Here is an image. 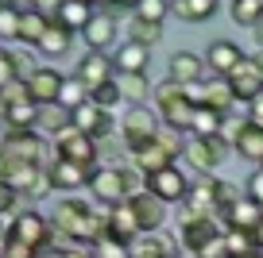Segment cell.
Here are the masks:
<instances>
[{"mask_svg":"<svg viewBox=\"0 0 263 258\" xmlns=\"http://www.w3.org/2000/svg\"><path fill=\"white\" fill-rule=\"evenodd\" d=\"M105 212H108V208H101V204H93V201L70 197V201H62V204L54 208L50 224H54L58 239H70V243H82V247H93V243L108 231Z\"/></svg>","mask_w":263,"mask_h":258,"instance_id":"1","label":"cell"},{"mask_svg":"<svg viewBox=\"0 0 263 258\" xmlns=\"http://www.w3.org/2000/svg\"><path fill=\"white\" fill-rule=\"evenodd\" d=\"M89 197L93 204H101V208H112V204H124L132 197V174L124 166H93L89 174Z\"/></svg>","mask_w":263,"mask_h":258,"instance_id":"2","label":"cell"},{"mask_svg":"<svg viewBox=\"0 0 263 258\" xmlns=\"http://www.w3.org/2000/svg\"><path fill=\"white\" fill-rule=\"evenodd\" d=\"M182 146H186V143L178 139V131H163V127H159V135L151 139L147 146L132 150L128 158H132V166L140 169V174H155V169H163V166H178Z\"/></svg>","mask_w":263,"mask_h":258,"instance_id":"3","label":"cell"},{"mask_svg":"<svg viewBox=\"0 0 263 258\" xmlns=\"http://www.w3.org/2000/svg\"><path fill=\"white\" fill-rule=\"evenodd\" d=\"M155 100H159V120L166 123V131H178V135H190V127H194V104L186 100V93H182V85H174L171 77L163 81L155 89Z\"/></svg>","mask_w":263,"mask_h":258,"instance_id":"4","label":"cell"},{"mask_svg":"<svg viewBox=\"0 0 263 258\" xmlns=\"http://www.w3.org/2000/svg\"><path fill=\"white\" fill-rule=\"evenodd\" d=\"M159 135V112L147 104H128V112H124L120 120V143L124 150H140V146H147L151 139Z\"/></svg>","mask_w":263,"mask_h":258,"instance_id":"5","label":"cell"},{"mask_svg":"<svg viewBox=\"0 0 263 258\" xmlns=\"http://www.w3.org/2000/svg\"><path fill=\"white\" fill-rule=\"evenodd\" d=\"M0 150H8V154L31 162V166H43V169L50 166V158H47V154H50V143H47L35 127H4Z\"/></svg>","mask_w":263,"mask_h":258,"instance_id":"6","label":"cell"},{"mask_svg":"<svg viewBox=\"0 0 263 258\" xmlns=\"http://www.w3.org/2000/svg\"><path fill=\"white\" fill-rule=\"evenodd\" d=\"M8 235H16L20 243H27V247H35V250H43V247H50V243H58L54 224H50L43 212H35V208L16 212V216H12V224H8Z\"/></svg>","mask_w":263,"mask_h":258,"instance_id":"7","label":"cell"},{"mask_svg":"<svg viewBox=\"0 0 263 258\" xmlns=\"http://www.w3.org/2000/svg\"><path fill=\"white\" fill-rule=\"evenodd\" d=\"M50 150H54V158L78 162V166H97V158H101L97 139L85 135V131H78V127H66L62 135H54L50 139Z\"/></svg>","mask_w":263,"mask_h":258,"instance_id":"8","label":"cell"},{"mask_svg":"<svg viewBox=\"0 0 263 258\" xmlns=\"http://www.w3.org/2000/svg\"><path fill=\"white\" fill-rule=\"evenodd\" d=\"M229 154V143L221 135H190L186 146H182V158L197 169V174H217V166Z\"/></svg>","mask_w":263,"mask_h":258,"instance_id":"9","label":"cell"},{"mask_svg":"<svg viewBox=\"0 0 263 258\" xmlns=\"http://www.w3.org/2000/svg\"><path fill=\"white\" fill-rule=\"evenodd\" d=\"M143 189H147L151 197H159L163 204H182L190 197V178L178 166H163V169H155V174H143Z\"/></svg>","mask_w":263,"mask_h":258,"instance_id":"10","label":"cell"},{"mask_svg":"<svg viewBox=\"0 0 263 258\" xmlns=\"http://www.w3.org/2000/svg\"><path fill=\"white\" fill-rule=\"evenodd\" d=\"M178 224H182V227H178V247H182V250H194V254L205 247V243H213L217 235L229 231L217 216H182Z\"/></svg>","mask_w":263,"mask_h":258,"instance_id":"11","label":"cell"},{"mask_svg":"<svg viewBox=\"0 0 263 258\" xmlns=\"http://www.w3.org/2000/svg\"><path fill=\"white\" fill-rule=\"evenodd\" d=\"M89 174H93V166H78V162H62V158H54V162L47 166L50 193H78V189L89 185Z\"/></svg>","mask_w":263,"mask_h":258,"instance_id":"12","label":"cell"},{"mask_svg":"<svg viewBox=\"0 0 263 258\" xmlns=\"http://www.w3.org/2000/svg\"><path fill=\"white\" fill-rule=\"evenodd\" d=\"M178 235H171L166 227L159 231H143L132 239V258H174L178 254Z\"/></svg>","mask_w":263,"mask_h":258,"instance_id":"13","label":"cell"},{"mask_svg":"<svg viewBox=\"0 0 263 258\" xmlns=\"http://www.w3.org/2000/svg\"><path fill=\"white\" fill-rule=\"evenodd\" d=\"M128 208H132V216H136V224H140V235L143 231H159L163 220H166V204L159 201V197H151L147 189H143V193H132Z\"/></svg>","mask_w":263,"mask_h":258,"instance_id":"14","label":"cell"},{"mask_svg":"<svg viewBox=\"0 0 263 258\" xmlns=\"http://www.w3.org/2000/svg\"><path fill=\"white\" fill-rule=\"evenodd\" d=\"M244 58H248V54L240 50V42H232V39H213V42H209V50H205V70L229 77V73L236 70Z\"/></svg>","mask_w":263,"mask_h":258,"instance_id":"15","label":"cell"},{"mask_svg":"<svg viewBox=\"0 0 263 258\" xmlns=\"http://www.w3.org/2000/svg\"><path fill=\"white\" fill-rule=\"evenodd\" d=\"M74 73L85 81V85H89V89H97V85H105V81H112V77H116L112 54H105V50H85Z\"/></svg>","mask_w":263,"mask_h":258,"instance_id":"16","label":"cell"},{"mask_svg":"<svg viewBox=\"0 0 263 258\" xmlns=\"http://www.w3.org/2000/svg\"><path fill=\"white\" fill-rule=\"evenodd\" d=\"M62 77H66V73H58L54 66H39V70L24 81V85H27V97H31L35 104H54L58 89H62Z\"/></svg>","mask_w":263,"mask_h":258,"instance_id":"17","label":"cell"},{"mask_svg":"<svg viewBox=\"0 0 263 258\" xmlns=\"http://www.w3.org/2000/svg\"><path fill=\"white\" fill-rule=\"evenodd\" d=\"M116 35H120V24H116V19H108L105 12H93L89 24L82 27L85 50H108V47L116 42Z\"/></svg>","mask_w":263,"mask_h":258,"instance_id":"18","label":"cell"},{"mask_svg":"<svg viewBox=\"0 0 263 258\" xmlns=\"http://www.w3.org/2000/svg\"><path fill=\"white\" fill-rule=\"evenodd\" d=\"M201 104H205V108H217L221 116H229L232 104H236L229 77H221V73H205V77H201ZM201 104H197V108H201Z\"/></svg>","mask_w":263,"mask_h":258,"instance_id":"19","label":"cell"},{"mask_svg":"<svg viewBox=\"0 0 263 258\" xmlns=\"http://www.w3.org/2000/svg\"><path fill=\"white\" fill-rule=\"evenodd\" d=\"M205 58L190 54V50H178V54L171 58V66H166V77L174 81V85H194V81L205 77Z\"/></svg>","mask_w":263,"mask_h":258,"instance_id":"20","label":"cell"},{"mask_svg":"<svg viewBox=\"0 0 263 258\" xmlns=\"http://www.w3.org/2000/svg\"><path fill=\"white\" fill-rule=\"evenodd\" d=\"M112 66H116V73H147L151 50L124 39V42H116V50H112Z\"/></svg>","mask_w":263,"mask_h":258,"instance_id":"21","label":"cell"},{"mask_svg":"<svg viewBox=\"0 0 263 258\" xmlns=\"http://www.w3.org/2000/svg\"><path fill=\"white\" fill-rule=\"evenodd\" d=\"M229 85H232V97H236L240 104H248V100H252L255 93L263 89V77L255 73V66H252V62L244 58V62H240L236 70L229 73Z\"/></svg>","mask_w":263,"mask_h":258,"instance_id":"22","label":"cell"},{"mask_svg":"<svg viewBox=\"0 0 263 258\" xmlns=\"http://www.w3.org/2000/svg\"><path fill=\"white\" fill-rule=\"evenodd\" d=\"M105 224H108V231H105V235H112V239L132 243L136 235H140V224H136V216H132L128 201H124V204H112V208L105 212Z\"/></svg>","mask_w":263,"mask_h":258,"instance_id":"23","label":"cell"},{"mask_svg":"<svg viewBox=\"0 0 263 258\" xmlns=\"http://www.w3.org/2000/svg\"><path fill=\"white\" fill-rule=\"evenodd\" d=\"M259 220H263V216H259V204L244 193V197H240V201L221 216V224H224V227H240V231H255V224H259Z\"/></svg>","mask_w":263,"mask_h":258,"instance_id":"24","label":"cell"},{"mask_svg":"<svg viewBox=\"0 0 263 258\" xmlns=\"http://www.w3.org/2000/svg\"><path fill=\"white\" fill-rule=\"evenodd\" d=\"M70 127V108H62L54 100V104H39V120H35V131L39 135H62V131Z\"/></svg>","mask_w":263,"mask_h":258,"instance_id":"25","label":"cell"},{"mask_svg":"<svg viewBox=\"0 0 263 258\" xmlns=\"http://www.w3.org/2000/svg\"><path fill=\"white\" fill-rule=\"evenodd\" d=\"M116 85H120L124 104H147V97L155 93L151 81H147V73H116Z\"/></svg>","mask_w":263,"mask_h":258,"instance_id":"26","label":"cell"},{"mask_svg":"<svg viewBox=\"0 0 263 258\" xmlns=\"http://www.w3.org/2000/svg\"><path fill=\"white\" fill-rule=\"evenodd\" d=\"M47 27H50V16H43L39 8H24V12H20V42H24V47L35 50Z\"/></svg>","mask_w":263,"mask_h":258,"instance_id":"27","label":"cell"},{"mask_svg":"<svg viewBox=\"0 0 263 258\" xmlns=\"http://www.w3.org/2000/svg\"><path fill=\"white\" fill-rule=\"evenodd\" d=\"M232 150L240 154L244 162H252V166H259L263 162V127H255V123H248L244 131L236 135V143H232Z\"/></svg>","mask_w":263,"mask_h":258,"instance_id":"28","label":"cell"},{"mask_svg":"<svg viewBox=\"0 0 263 258\" xmlns=\"http://www.w3.org/2000/svg\"><path fill=\"white\" fill-rule=\"evenodd\" d=\"M171 12L182 24H205V19H213L217 0H171Z\"/></svg>","mask_w":263,"mask_h":258,"instance_id":"29","label":"cell"},{"mask_svg":"<svg viewBox=\"0 0 263 258\" xmlns=\"http://www.w3.org/2000/svg\"><path fill=\"white\" fill-rule=\"evenodd\" d=\"M89 16H93V8H89V4H85V0H62V8H58L54 24H62L66 31L82 35V27L89 24Z\"/></svg>","mask_w":263,"mask_h":258,"instance_id":"30","label":"cell"},{"mask_svg":"<svg viewBox=\"0 0 263 258\" xmlns=\"http://www.w3.org/2000/svg\"><path fill=\"white\" fill-rule=\"evenodd\" d=\"M4 127H35V120H39V104H35L31 97L24 100H8V108H4Z\"/></svg>","mask_w":263,"mask_h":258,"instance_id":"31","label":"cell"},{"mask_svg":"<svg viewBox=\"0 0 263 258\" xmlns=\"http://www.w3.org/2000/svg\"><path fill=\"white\" fill-rule=\"evenodd\" d=\"M70 39H74V31H66L62 24H54V19H50V27L47 31H43V39H39V54H47V58H62L66 50H70Z\"/></svg>","mask_w":263,"mask_h":258,"instance_id":"32","label":"cell"},{"mask_svg":"<svg viewBox=\"0 0 263 258\" xmlns=\"http://www.w3.org/2000/svg\"><path fill=\"white\" fill-rule=\"evenodd\" d=\"M85 100H89V85H85L78 73H66V77H62V89H58V104L74 112V108L85 104Z\"/></svg>","mask_w":263,"mask_h":258,"instance_id":"33","label":"cell"},{"mask_svg":"<svg viewBox=\"0 0 263 258\" xmlns=\"http://www.w3.org/2000/svg\"><path fill=\"white\" fill-rule=\"evenodd\" d=\"M163 39V24H151V19H128V42H140V47H155Z\"/></svg>","mask_w":263,"mask_h":258,"instance_id":"34","label":"cell"},{"mask_svg":"<svg viewBox=\"0 0 263 258\" xmlns=\"http://www.w3.org/2000/svg\"><path fill=\"white\" fill-rule=\"evenodd\" d=\"M224 247H229V258H252L255 250V235L252 231H240V227H229L224 231Z\"/></svg>","mask_w":263,"mask_h":258,"instance_id":"35","label":"cell"},{"mask_svg":"<svg viewBox=\"0 0 263 258\" xmlns=\"http://www.w3.org/2000/svg\"><path fill=\"white\" fill-rule=\"evenodd\" d=\"M229 16H232V24H240V27H255L263 19V0H232Z\"/></svg>","mask_w":263,"mask_h":258,"instance_id":"36","label":"cell"},{"mask_svg":"<svg viewBox=\"0 0 263 258\" xmlns=\"http://www.w3.org/2000/svg\"><path fill=\"white\" fill-rule=\"evenodd\" d=\"M89 100L101 108V112H116V108L124 104V97H120V85H116V77H112V81H105V85H97V89H89Z\"/></svg>","mask_w":263,"mask_h":258,"instance_id":"37","label":"cell"},{"mask_svg":"<svg viewBox=\"0 0 263 258\" xmlns=\"http://www.w3.org/2000/svg\"><path fill=\"white\" fill-rule=\"evenodd\" d=\"M221 120L224 116L217 112V108H194V127H190V135H221Z\"/></svg>","mask_w":263,"mask_h":258,"instance_id":"38","label":"cell"},{"mask_svg":"<svg viewBox=\"0 0 263 258\" xmlns=\"http://www.w3.org/2000/svg\"><path fill=\"white\" fill-rule=\"evenodd\" d=\"M35 54L39 50H31V47H20V50H8V58H12V73H16V81H27L35 70H39V62H35Z\"/></svg>","mask_w":263,"mask_h":258,"instance_id":"39","label":"cell"},{"mask_svg":"<svg viewBox=\"0 0 263 258\" xmlns=\"http://www.w3.org/2000/svg\"><path fill=\"white\" fill-rule=\"evenodd\" d=\"M93 258H132V243L112 239V235H101L93 243Z\"/></svg>","mask_w":263,"mask_h":258,"instance_id":"40","label":"cell"},{"mask_svg":"<svg viewBox=\"0 0 263 258\" xmlns=\"http://www.w3.org/2000/svg\"><path fill=\"white\" fill-rule=\"evenodd\" d=\"M166 12H171V0H140L132 16L136 19H151V24H166Z\"/></svg>","mask_w":263,"mask_h":258,"instance_id":"41","label":"cell"},{"mask_svg":"<svg viewBox=\"0 0 263 258\" xmlns=\"http://www.w3.org/2000/svg\"><path fill=\"white\" fill-rule=\"evenodd\" d=\"M0 42H20V8L0 4Z\"/></svg>","mask_w":263,"mask_h":258,"instance_id":"42","label":"cell"},{"mask_svg":"<svg viewBox=\"0 0 263 258\" xmlns=\"http://www.w3.org/2000/svg\"><path fill=\"white\" fill-rule=\"evenodd\" d=\"M20 201H24V197H20L8 181H0V220H12V216H16V212H20Z\"/></svg>","mask_w":263,"mask_h":258,"instance_id":"43","label":"cell"},{"mask_svg":"<svg viewBox=\"0 0 263 258\" xmlns=\"http://www.w3.org/2000/svg\"><path fill=\"white\" fill-rule=\"evenodd\" d=\"M0 258H35V247H27V243H20L16 235L4 231V243H0Z\"/></svg>","mask_w":263,"mask_h":258,"instance_id":"44","label":"cell"},{"mask_svg":"<svg viewBox=\"0 0 263 258\" xmlns=\"http://www.w3.org/2000/svg\"><path fill=\"white\" fill-rule=\"evenodd\" d=\"M244 127H248V116H232V112H229V116L221 120V139L232 146V143H236V135H240Z\"/></svg>","mask_w":263,"mask_h":258,"instance_id":"45","label":"cell"},{"mask_svg":"<svg viewBox=\"0 0 263 258\" xmlns=\"http://www.w3.org/2000/svg\"><path fill=\"white\" fill-rule=\"evenodd\" d=\"M244 193L252 197L255 204H263V166H255V169H252V178L244 181Z\"/></svg>","mask_w":263,"mask_h":258,"instance_id":"46","label":"cell"},{"mask_svg":"<svg viewBox=\"0 0 263 258\" xmlns=\"http://www.w3.org/2000/svg\"><path fill=\"white\" fill-rule=\"evenodd\" d=\"M197 258H229V247H224V235H217L213 243H205V247L197 250Z\"/></svg>","mask_w":263,"mask_h":258,"instance_id":"47","label":"cell"},{"mask_svg":"<svg viewBox=\"0 0 263 258\" xmlns=\"http://www.w3.org/2000/svg\"><path fill=\"white\" fill-rule=\"evenodd\" d=\"M16 73H12V58H8V47H0V89H8Z\"/></svg>","mask_w":263,"mask_h":258,"instance_id":"48","label":"cell"},{"mask_svg":"<svg viewBox=\"0 0 263 258\" xmlns=\"http://www.w3.org/2000/svg\"><path fill=\"white\" fill-rule=\"evenodd\" d=\"M248 123H255V127H263V89L255 93L252 100H248Z\"/></svg>","mask_w":263,"mask_h":258,"instance_id":"49","label":"cell"},{"mask_svg":"<svg viewBox=\"0 0 263 258\" xmlns=\"http://www.w3.org/2000/svg\"><path fill=\"white\" fill-rule=\"evenodd\" d=\"M62 258H93V247H82V243H62Z\"/></svg>","mask_w":263,"mask_h":258,"instance_id":"50","label":"cell"},{"mask_svg":"<svg viewBox=\"0 0 263 258\" xmlns=\"http://www.w3.org/2000/svg\"><path fill=\"white\" fill-rule=\"evenodd\" d=\"M62 243H66V239L50 243V247H43V250H35V258H62Z\"/></svg>","mask_w":263,"mask_h":258,"instance_id":"51","label":"cell"},{"mask_svg":"<svg viewBox=\"0 0 263 258\" xmlns=\"http://www.w3.org/2000/svg\"><path fill=\"white\" fill-rule=\"evenodd\" d=\"M248 62H252V66H255V73L263 77V50H259V47H255V54H248Z\"/></svg>","mask_w":263,"mask_h":258,"instance_id":"52","label":"cell"},{"mask_svg":"<svg viewBox=\"0 0 263 258\" xmlns=\"http://www.w3.org/2000/svg\"><path fill=\"white\" fill-rule=\"evenodd\" d=\"M4 4H8V8H20V12H24V8H35V0H4Z\"/></svg>","mask_w":263,"mask_h":258,"instance_id":"53","label":"cell"},{"mask_svg":"<svg viewBox=\"0 0 263 258\" xmlns=\"http://www.w3.org/2000/svg\"><path fill=\"white\" fill-rule=\"evenodd\" d=\"M252 235H255V247L263 250V220H259V224H255V231H252Z\"/></svg>","mask_w":263,"mask_h":258,"instance_id":"54","label":"cell"},{"mask_svg":"<svg viewBox=\"0 0 263 258\" xmlns=\"http://www.w3.org/2000/svg\"><path fill=\"white\" fill-rule=\"evenodd\" d=\"M252 35H255V42H259V50H263V19H259V24L252 27Z\"/></svg>","mask_w":263,"mask_h":258,"instance_id":"55","label":"cell"},{"mask_svg":"<svg viewBox=\"0 0 263 258\" xmlns=\"http://www.w3.org/2000/svg\"><path fill=\"white\" fill-rule=\"evenodd\" d=\"M85 4H89V8L97 12V8H108V4H112V0H85Z\"/></svg>","mask_w":263,"mask_h":258,"instance_id":"56","label":"cell"},{"mask_svg":"<svg viewBox=\"0 0 263 258\" xmlns=\"http://www.w3.org/2000/svg\"><path fill=\"white\" fill-rule=\"evenodd\" d=\"M174 258H197V254H194V250H178Z\"/></svg>","mask_w":263,"mask_h":258,"instance_id":"57","label":"cell"},{"mask_svg":"<svg viewBox=\"0 0 263 258\" xmlns=\"http://www.w3.org/2000/svg\"><path fill=\"white\" fill-rule=\"evenodd\" d=\"M116 4H124V8H136V4H140V0H116Z\"/></svg>","mask_w":263,"mask_h":258,"instance_id":"58","label":"cell"},{"mask_svg":"<svg viewBox=\"0 0 263 258\" xmlns=\"http://www.w3.org/2000/svg\"><path fill=\"white\" fill-rule=\"evenodd\" d=\"M4 231H8V227H4V220H0V243H4Z\"/></svg>","mask_w":263,"mask_h":258,"instance_id":"59","label":"cell"},{"mask_svg":"<svg viewBox=\"0 0 263 258\" xmlns=\"http://www.w3.org/2000/svg\"><path fill=\"white\" fill-rule=\"evenodd\" d=\"M4 108H8V104H4V93H0V116H4Z\"/></svg>","mask_w":263,"mask_h":258,"instance_id":"60","label":"cell"},{"mask_svg":"<svg viewBox=\"0 0 263 258\" xmlns=\"http://www.w3.org/2000/svg\"><path fill=\"white\" fill-rule=\"evenodd\" d=\"M252 258H263V250H255V254H252Z\"/></svg>","mask_w":263,"mask_h":258,"instance_id":"61","label":"cell"},{"mask_svg":"<svg viewBox=\"0 0 263 258\" xmlns=\"http://www.w3.org/2000/svg\"><path fill=\"white\" fill-rule=\"evenodd\" d=\"M0 4H4V0H0Z\"/></svg>","mask_w":263,"mask_h":258,"instance_id":"62","label":"cell"},{"mask_svg":"<svg viewBox=\"0 0 263 258\" xmlns=\"http://www.w3.org/2000/svg\"><path fill=\"white\" fill-rule=\"evenodd\" d=\"M259 166H263V162H259Z\"/></svg>","mask_w":263,"mask_h":258,"instance_id":"63","label":"cell"}]
</instances>
